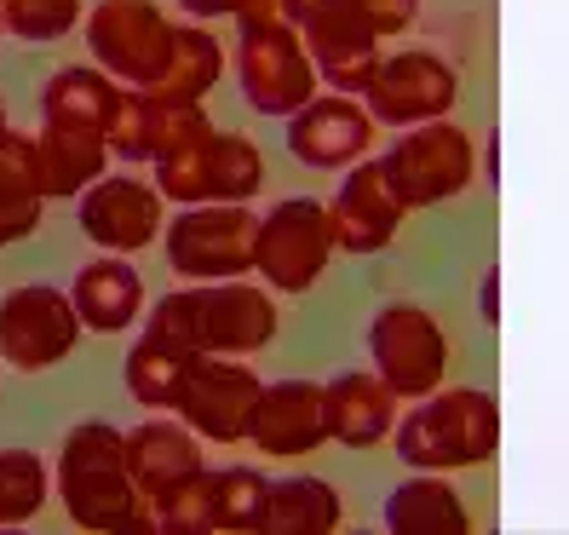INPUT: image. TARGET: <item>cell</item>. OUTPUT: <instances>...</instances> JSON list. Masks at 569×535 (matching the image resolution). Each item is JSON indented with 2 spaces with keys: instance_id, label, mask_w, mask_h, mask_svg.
I'll return each mask as SVG.
<instances>
[{
  "instance_id": "cell-15",
  "label": "cell",
  "mask_w": 569,
  "mask_h": 535,
  "mask_svg": "<svg viewBox=\"0 0 569 535\" xmlns=\"http://www.w3.org/2000/svg\"><path fill=\"white\" fill-rule=\"evenodd\" d=\"M375 116H368L362 98L351 92H328V98H311L299 116H288V150L293 161L306 167H322V174H346V167L368 161L375 150Z\"/></svg>"
},
{
  "instance_id": "cell-10",
  "label": "cell",
  "mask_w": 569,
  "mask_h": 535,
  "mask_svg": "<svg viewBox=\"0 0 569 535\" xmlns=\"http://www.w3.org/2000/svg\"><path fill=\"white\" fill-rule=\"evenodd\" d=\"M368 357H375V375L397 397L420 404L449 375V334L426 306H386L368 328Z\"/></svg>"
},
{
  "instance_id": "cell-39",
  "label": "cell",
  "mask_w": 569,
  "mask_h": 535,
  "mask_svg": "<svg viewBox=\"0 0 569 535\" xmlns=\"http://www.w3.org/2000/svg\"><path fill=\"white\" fill-rule=\"evenodd\" d=\"M12 242H23V237H18V230H12L7 219H0V248H12Z\"/></svg>"
},
{
  "instance_id": "cell-20",
  "label": "cell",
  "mask_w": 569,
  "mask_h": 535,
  "mask_svg": "<svg viewBox=\"0 0 569 535\" xmlns=\"http://www.w3.org/2000/svg\"><path fill=\"white\" fill-rule=\"evenodd\" d=\"M328 438L346 449H375L397 432V392L380 375H333L322 386Z\"/></svg>"
},
{
  "instance_id": "cell-13",
  "label": "cell",
  "mask_w": 569,
  "mask_h": 535,
  "mask_svg": "<svg viewBox=\"0 0 569 535\" xmlns=\"http://www.w3.org/2000/svg\"><path fill=\"white\" fill-rule=\"evenodd\" d=\"M161 202L167 196L156 190V179L144 185L132 174H104L76 202V219L98 254H139L161 237Z\"/></svg>"
},
{
  "instance_id": "cell-11",
  "label": "cell",
  "mask_w": 569,
  "mask_h": 535,
  "mask_svg": "<svg viewBox=\"0 0 569 535\" xmlns=\"http://www.w3.org/2000/svg\"><path fill=\"white\" fill-rule=\"evenodd\" d=\"M455 92H460L455 63L438 58L431 47H409V52H391V58L380 52V70L368 81L362 105L380 127L409 132V127H426V121H443Z\"/></svg>"
},
{
  "instance_id": "cell-14",
  "label": "cell",
  "mask_w": 569,
  "mask_h": 535,
  "mask_svg": "<svg viewBox=\"0 0 569 535\" xmlns=\"http://www.w3.org/2000/svg\"><path fill=\"white\" fill-rule=\"evenodd\" d=\"M299 36H306V47L317 58V76L333 92H351V98L368 92V81L380 70V29L368 23V12L357 0H328V7H317L299 23Z\"/></svg>"
},
{
  "instance_id": "cell-26",
  "label": "cell",
  "mask_w": 569,
  "mask_h": 535,
  "mask_svg": "<svg viewBox=\"0 0 569 535\" xmlns=\"http://www.w3.org/2000/svg\"><path fill=\"white\" fill-rule=\"evenodd\" d=\"M340 495H333L322 478H277L271 495H264L259 513V535H328L340 529Z\"/></svg>"
},
{
  "instance_id": "cell-23",
  "label": "cell",
  "mask_w": 569,
  "mask_h": 535,
  "mask_svg": "<svg viewBox=\"0 0 569 535\" xmlns=\"http://www.w3.org/2000/svg\"><path fill=\"white\" fill-rule=\"evenodd\" d=\"M386 529L391 535H460L472 529V518H466V501L438 478V473H420L409 484H397L386 495Z\"/></svg>"
},
{
  "instance_id": "cell-36",
  "label": "cell",
  "mask_w": 569,
  "mask_h": 535,
  "mask_svg": "<svg viewBox=\"0 0 569 535\" xmlns=\"http://www.w3.org/2000/svg\"><path fill=\"white\" fill-rule=\"evenodd\" d=\"M179 7L190 12V18H202V23H213V18H237L248 0H179Z\"/></svg>"
},
{
  "instance_id": "cell-1",
  "label": "cell",
  "mask_w": 569,
  "mask_h": 535,
  "mask_svg": "<svg viewBox=\"0 0 569 535\" xmlns=\"http://www.w3.org/2000/svg\"><path fill=\"white\" fill-rule=\"evenodd\" d=\"M58 501L76 518V529H98V535H139L156 529L150 495L132 478L127 460V432L110 420H81L58 449Z\"/></svg>"
},
{
  "instance_id": "cell-2",
  "label": "cell",
  "mask_w": 569,
  "mask_h": 535,
  "mask_svg": "<svg viewBox=\"0 0 569 535\" xmlns=\"http://www.w3.org/2000/svg\"><path fill=\"white\" fill-rule=\"evenodd\" d=\"M144 334L184 351H219V357H248L277 340V299L253 277H224V283H196L156 299Z\"/></svg>"
},
{
  "instance_id": "cell-24",
  "label": "cell",
  "mask_w": 569,
  "mask_h": 535,
  "mask_svg": "<svg viewBox=\"0 0 569 535\" xmlns=\"http://www.w3.org/2000/svg\"><path fill=\"white\" fill-rule=\"evenodd\" d=\"M190 357L184 346H167L156 340V334H139L127 351V392H132V404L150 409V415H179V397H184V380H190Z\"/></svg>"
},
{
  "instance_id": "cell-30",
  "label": "cell",
  "mask_w": 569,
  "mask_h": 535,
  "mask_svg": "<svg viewBox=\"0 0 569 535\" xmlns=\"http://www.w3.org/2000/svg\"><path fill=\"white\" fill-rule=\"evenodd\" d=\"M76 23H87L81 0H0V36L18 41H63Z\"/></svg>"
},
{
  "instance_id": "cell-28",
  "label": "cell",
  "mask_w": 569,
  "mask_h": 535,
  "mask_svg": "<svg viewBox=\"0 0 569 535\" xmlns=\"http://www.w3.org/2000/svg\"><path fill=\"white\" fill-rule=\"evenodd\" d=\"M264 185V156L242 132H208V202H248Z\"/></svg>"
},
{
  "instance_id": "cell-32",
  "label": "cell",
  "mask_w": 569,
  "mask_h": 535,
  "mask_svg": "<svg viewBox=\"0 0 569 535\" xmlns=\"http://www.w3.org/2000/svg\"><path fill=\"white\" fill-rule=\"evenodd\" d=\"M156 535H208L213 529V473H196L150 501Z\"/></svg>"
},
{
  "instance_id": "cell-25",
  "label": "cell",
  "mask_w": 569,
  "mask_h": 535,
  "mask_svg": "<svg viewBox=\"0 0 569 535\" xmlns=\"http://www.w3.org/2000/svg\"><path fill=\"white\" fill-rule=\"evenodd\" d=\"M47 214V179H41V145L29 132H0V219H7L18 237L41 225Z\"/></svg>"
},
{
  "instance_id": "cell-38",
  "label": "cell",
  "mask_w": 569,
  "mask_h": 535,
  "mask_svg": "<svg viewBox=\"0 0 569 535\" xmlns=\"http://www.w3.org/2000/svg\"><path fill=\"white\" fill-rule=\"evenodd\" d=\"M277 7H282V18H288V23H306L317 7H328V0H277Z\"/></svg>"
},
{
  "instance_id": "cell-3",
  "label": "cell",
  "mask_w": 569,
  "mask_h": 535,
  "mask_svg": "<svg viewBox=\"0 0 569 535\" xmlns=\"http://www.w3.org/2000/svg\"><path fill=\"white\" fill-rule=\"evenodd\" d=\"M237 87L242 105L259 116H299L317 98V58L299 36V23L282 18L277 0H248L237 12Z\"/></svg>"
},
{
  "instance_id": "cell-6",
  "label": "cell",
  "mask_w": 569,
  "mask_h": 535,
  "mask_svg": "<svg viewBox=\"0 0 569 535\" xmlns=\"http://www.w3.org/2000/svg\"><path fill=\"white\" fill-rule=\"evenodd\" d=\"M81 36H87V52L98 70H110L121 87L150 92L167 76L179 23H167L156 0H98V7H87Z\"/></svg>"
},
{
  "instance_id": "cell-35",
  "label": "cell",
  "mask_w": 569,
  "mask_h": 535,
  "mask_svg": "<svg viewBox=\"0 0 569 535\" xmlns=\"http://www.w3.org/2000/svg\"><path fill=\"white\" fill-rule=\"evenodd\" d=\"M357 7L368 12V23L380 29V41L386 36H403V29L420 18V0H357Z\"/></svg>"
},
{
  "instance_id": "cell-40",
  "label": "cell",
  "mask_w": 569,
  "mask_h": 535,
  "mask_svg": "<svg viewBox=\"0 0 569 535\" xmlns=\"http://www.w3.org/2000/svg\"><path fill=\"white\" fill-rule=\"evenodd\" d=\"M0 132H7V105H0Z\"/></svg>"
},
{
  "instance_id": "cell-5",
  "label": "cell",
  "mask_w": 569,
  "mask_h": 535,
  "mask_svg": "<svg viewBox=\"0 0 569 535\" xmlns=\"http://www.w3.org/2000/svg\"><path fill=\"white\" fill-rule=\"evenodd\" d=\"M167 265L184 283L253 277L259 265V214L248 202H196L167 225Z\"/></svg>"
},
{
  "instance_id": "cell-17",
  "label": "cell",
  "mask_w": 569,
  "mask_h": 535,
  "mask_svg": "<svg viewBox=\"0 0 569 535\" xmlns=\"http://www.w3.org/2000/svg\"><path fill=\"white\" fill-rule=\"evenodd\" d=\"M248 444L271 460H299L317 455L328 444V415H322V386L311 380H264L253 420H248Z\"/></svg>"
},
{
  "instance_id": "cell-7",
  "label": "cell",
  "mask_w": 569,
  "mask_h": 535,
  "mask_svg": "<svg viewBox=\"0 0 569 535\" xmlns=\"http://www.w3.org/2000/svg\"><path fill=\"white\" fill-rule=\"evenodd\" d=\"M380 167H386L391 190L403 196V208H438V202H455L478 179V145H472V132H460L443 116V121L409 127L380 156Z\"/></svg>"
},
{
  "instance_id": "cell-9",
  "label": "cell",
  "mask_w": 569,
  "mask_h": 535,
  "mask_svg": "<svg viewBox=\"0 0 569 535\" xmlns=\"http://www.w3.org/2000/svg\"><path fill=\"white\" fill-rule=\"evenodd\" d=\"M81 311L70 288H52V283H23L0 299V363H12L23 375H41L58 369L63 357L81 346Z\"/></svg>"
},
{
  "instance_id": "cell-21",
  "label": "cell",
  "mask_w": 569,
  "mask_h": 535,
  "mask_svg": "<svg viewBox=\"0 0 569 535\" xmlns=\"http://www.w3.org/2000/svg\"><path fill=\"white\" fill-rule=\"evenodd\" d=\"M36 145H41L47 202H81V196L110 174V139H104V132H92V127H58V121H41Z\"/></svg>"
},
{
  "instance_id": "cell-16",
  "label": "cell",
  "mask_w": 569,
  "mask_h": 535,
  "mask_svg": "<svg viewBox=\"0 0 569 535\" xmlns=\"http://www.w3.org/2000/svg\"><path fill=\"white\" fill-rule=\"evenodd\" d=\"M403 196L391 190L380 161H357L346 167L340 190L328 202V225H333V248L346 254H380L397 242V225H403Z\"/></svg>"
},
{
  "instance_id": "cell-34",
  "label": "cell",
  "mask_w": 569,
  "mask_h": 535,
  "mask_svg": "<svg viewBox=\"0 0 569 535\" xmlns=\"http://www.w3.org/2000/svg\"><path fill=\"white\" fill-rule=\"evenodd\" d=\"M150 121H156V156L179 150V145H196L202 132H213L208 110L190 105V98H156L150 92Z\"/></svg>"
},
{
  "instance_id": "cell-22",
  "label": "cell",
  "mask_w": 569,
  "mask_h": 535,
  "mask_svg": "<svg viewBox=\"0 0 569 535\" xmlns=\"http://www.w3.org/2000/svg\"><path fill=\"white\" fill-rule=\"evenodd\" d=\"M116 98H121V81H116L110 70H98V63H70V70H58V76L41 87V121L104 132Z\"/></svg>"
},
{
  "instance_id": "cell-18",
  "label": "cell",
  "mask_w": 569,
  "mask_h": 535,
  "mask_svg": "<svg viewBox=\"0 0 569 535\" xmlns=\"http://www.w3.org/2000/svg\"><path fill=\"white\" fill-rule=\"evenodd\" d=\"M202 432L184 426L179 415H150L144 426H132L127 432V460H132V478H139V489L156 501L167 495L173 484L196 478V473H208V460H202Z\"/></svg>"
},
{
  "instance_id": "cell-12",
  "label": "cell",
  "mask_w": 569,
  "mask_h": 535,
  "mask_svg": "<svg viewBox=\"0 0 569 535\" xmlns=\"http://www.w3.org/2000/svg\"><path fill=\"white\" fill-rule=\"evenodd\" d=\"M259 392H264V380L248 369L242 357L196 351V357H190L184 397H179V420L196 426L208 444H242Z\"/></svg>"
},
{
  "instance_id": "cell-31",
  "label": "cell",
  "mask_w": 569,
  "mask_h": 535,
  "mask_svg": "<svg viewBox=\"0 0 569 535\" xmlns=\"http://www.w3.org/2000/svg\"><path fill=\"white\" fill-rule=\"evenodd\" d=\"M271 478L259 466H224L213 473V529H259Z\"/></svg>"
},
{
  "instance_id": "cell-8",
  "label": "cell",
  "mask_w": 569,
  "mask_h": 535,
  "mask_svg": "<svg viewBox=\"0 0 569 535\" xmlns=\"http://www.w3.org/2000/svg\"><path fill=\"white\" fill-rule=\"evenodd\" d=\"M333 259V225L328 208L311 196H282L259 214V283L271 294H306Z\"/></svg>"
},
{
  "instance_id": "cell-37",
  "label": "cell",
  "mask_w": 569,
  "mask_h": 535,
  "mask_svg": "<svg viewBox=\"0 0 569 535\" xmlns=\"http://www.w3.org/2000/svg\"><path fill=\"white\" fill-rule=\"evenodd\" d=\"M478 311H483L489 323L500 317V277H495V271H489V277L478 283Z\"/></svg>"
},
{
  "instance_id": "cell-33",
  "label": "cell",
  "mask_w": 569,
  "mask_h": 535,
  "mask_svg": "<svg viewBox=\"0 0 569 535\" xmlns=\"http://www.w3.org/2000/svg\"><path fill=\"white\" fill-rule=\"evenodd\" d=\"M104 139H110V156H121V161H156V121H150L144 87H121Z\"/></svg>"
},
{
  "instance_id": "cell-19",
  "label": "cell",
  "mask_w": 569,
  "mask_h": 535,
  "mask_svg": "<svg viewBox=\"0 0 569 535\" xmlns=\"http://www.w3.org/2000/svg\"><path fill=\"white\" fill-rule=\"evenodd\" d=\"M70 299H76L87 334H127L144 317V277L132 265V254H98L76 271Z\"/></svg>"
},
{
  "instance_id": "cell-4",
  "label": "cell",
  "mask_w": 569,
  "mask_h": 535,
  "mask_svg": "<svg viewBox=\"0 0 569 535\" xmlns=\"http://www.w3.org/2000/svg\"><path fill=\"white\" fill-rule=\"evenodd\" d=\"M397 460L415 473H460L483 466L500 449V404L478 386H449L431 392L397 420Z\"/></svg>"
},
{
  "instance_id": "cell-27",
  "label": "cell",
  "mask_w": 569,
  "mask_h": 535,
  "mask_svg": "<svg viewBox=\"0 0 569 535\" xmlns=\"http://www.w3.org/2000/svg\"><path fill=\"white\" fill-rule=\"evenodd\" d=\"M224 47L219 36L196 18V23H179V36H173V58H167V76L150 87L156 98H190V105H202V98L213 92V81L224 76Z\"/></svg>"
},
{
  "instance_id": "cell-29",
  "label": "cell",
  "mask_w": 569,
  "mask_h": 535,
  "mask_svg": "<svg viewBox=\"0 0 569 535\" xmlns=\"http://www.w3.org/2000/svg\"><path fill=\"white\" fill-rule=\"evenodd\" d=\"M52 466L36 449H0V529L29 524L52 495Z\"/></svg>"
}]
</instances>
